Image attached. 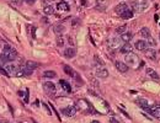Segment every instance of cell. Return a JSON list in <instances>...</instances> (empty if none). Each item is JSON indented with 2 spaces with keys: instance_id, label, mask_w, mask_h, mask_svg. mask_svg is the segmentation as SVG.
<instances>
[{
  "instance_id": "cell-18",
  "label": "cell",
  "mask_w": 160,
  "mask_h": 123,
  "mask_svg": "<svg viewBox=\"0 0 160 123\" xmlns=\"http://www.w3.org/2000/svg\"><path fill=\"white\" fill-rule=\"evenodd\" d=\"M138 103H139L140 106H142V108H144V110L148 111L149 108H150V103L148 102L147 98H139V100H138Z\"/></svg>"
},
{
  "instance_id": "cell-34",
  "label": "cell",
  "mask_w": 160,
  "mask_h": 123,
  "mask_svg": "<svg viewBox=\"0 0 160 123\" xmlns=\"http://www.w3.org/2000/svg\"><path fill=\"white\" fill-rule=\"evenodd\" d=\"M12 3L16 5H21L22 4V0H12Z\"/></svg>"
},
{
  "instance_id": "cell-23",
  "label": "cell",
  "mask_w": 160,
  "mask_h": 123,
  "mask_svg": "<svg viewBox=\"0 0 160 123\" xmlns=\"http://www.w3.org/2000/svg\"><path fill=\"white\" fill-rule=\"evenodd\" d=\"M96 3H97V8L101 9L102 11L107 8V4H108L107 0H96Z\"/></svg>"
},
{
  "instance_id": "cell-30",
  "label": "cell",
  "mask_w": 160,
  "mask_h": 123,
  "mask_svg": "<svg viewBox=\"0 0 160 123\" xmlns=\"http://www.w3.org/2000/svg\"><path fill=\"white\" fill-rule=\"evenodd\" d=\"M8 62H10V60L5 57L4 54H1V55H0V64H1V65H6V64H8Z\"/></svg>"
},
{
  "instance_id": "cell-25",
  "label": "cell",
  "mask_w": 160,
  "mask_h": 123,
  "mask_svg": "<svg viewBox=\"0 0 160 123\" xmlns=\"http://www.w3.org/2000/svg\"><path fill=\"white\" fill-rule=\"evenodd\" d=\"M43 76L47 79H53L57 76L56 71H53V70H46V71H43Z\"/></svg>"
},
{
  "instance_id": "cell-39",
  "label": "cell",
  "mask_w": 160,
  "mask_h": 123,
  "mask_svg": "<svg viewBox=\"0 0 160 123\" xmlns=\"http://www.w3.org/2000/svg\"><path fill=\"white\" fill-rule=\"evenodd\" d=\"M159 36H160V33H159Z\"/></svg>"
},
{
  "instance_id": "cell-38",
  "label": "cell",
  "mask_w": 160,
  "mask_h": 123,
  "mask_svg": "<svg viewBox=\"0 0 160 123\" xmlns=\"http://www.w3.org/2000/svg\"><path fill=\"white\" fill-rule=\"evenodd\" d=\"M91 123H100V122H99V121H92Z\"/></svg>"
},
{
  "instance_id": "cell-14",
  "label": "cell",
  "mask_w": 160,
  "mask_h": 123,
  "mask_svg": "<svg viewBox=\"0 0 160 123\" xmlns=\"http://www.w3.org/2000/svg\"><path fill=\"white\" fill-rule=\"evenodd\" d=\"M147 75H148L149 78L154 79L155 81H159V79H160L159 74L156 73V71H155L154 69H152V68H148V69H147Z\"/></svg>"
},
{
  "instance_id": "cell-19",
  "label": "cell",
  "mask_w": 160,
  "mask_h": 123,
  "mask_svg": "<svg viewBox=\"0 0 160 123\" xmlns=\"http://www.w3.org/2000/svg\"><path fill=\"white\" fill-rule=\"evenodd\" d=\"M57 9L60 10V11H69V5L65 1H60V3L57 4Z\"/></svg>"
},
{
  "instance_id": "cell-13",
  "label": "cell",
  "mask_w": 160,
  "mask_h": 123,
  "mask_svg": "<svg viewBox=\"0 0 160 123\" xmlns=\"http://www.w3.org/2000/svg\"><path fill=\"white\" fill-rule=\"evenodd\" d=\"M132 49H133L132 44L128 42V43H124V44L121 46V47H120V52H121V53H123V54H127V53H129V52H132Z\"/></svg>"
},
{
  "instance_id": "cell-16",
  "label": "cell",
  "mask_w": 160,
  "mask_h": 123,
  "mask_svg": "<svg viewBox=\"0 0 160 123\" xmlns=\"http://www.w3.org/2000/svg\"><path fill=\"white\" fill-rule=\"evenodd\" d=\"M53 31H54L56 35L60 36V35H63V33L65 32V27H64L63 25H54V26H53Z\"/></svg>"
},
{
  "instance_id": "cell-28",
  "label": "cell",
  "mask_w": 160,
  "mask_h": 123,
  "mask_svg": "<svg viewBox=\"0 0 160 123\" xmlns=\"http://www.w3.org/2000/svg\"><path fill=\"white\" fill-rule=\"evenodd\" d=\"M121 17H122V19H132L133 17V11L131 10V9H128V10H126V11L121 15Z\"/></svg>"
},
{
  "instance_id": "cell-3",
  "label": "cell",
  "mask_w": 160,
  "mask_h": 123,
  "mask_svg": "<svg viewBox=\"0 0 160 123\" xmlns=\"http://www.w3.org/2000/svg\"><path fill=\"white\" fill-rule=\"evenodd\" d=\"M3 54L8 58L10 62H14L17 58V53L14 48H11L10 46H4V49H3Z\"/></svg>"
},
{
  "instance_id": "cell-33",
  "label": "cell",
  "mask_w": 160,
  "mask_h": 123,
  "mask_svg": "<svg viewBox=\"0 0 160 123\" xmlns=\"http://www.w3.org/2000/svg\"><path fill=\"white\" fill-rule=\"evenodd\" d=\"M148 43L150 46H154V44H155V42H154V40H153L152 37H149V38H148Z\"/></svg>"
},
{
  "instance_id": "cell-6",
  "label": "cell",
  "mask_w": 160,
  "mask_h": 123,
  "mask_svg": "<svg viewBox=\"0 0 160 123\" xmlns=\"http://www.w3.org/2000/svg\"><path fill=\"white\" fill-rule=\"evenodd\" d=\"M63 69H64V71H65V73L68 74V75H70L72 78H75L76 80H78V81H81V80H80L79 74H78V73H75V71H74V70H73V69H72V68H70V66H69V65H63Z\"/></svg>"
},
{
  "instance_id": "cell-27",
  "label": "cell",
  "mask_w": 160,
  "mask_h": 123,
  "mask_svg": "<svg viewBox=\"0 0 160 123\" xmlns=\"http://www.w3.org/2000/svg\"><path fill=\"white\" fill-rule=\"evenodd\" d=\"M121 41H122L121 38H120V40H118V38H111V40L108 41V44H110V47H112V48H113V47H117V46L120 44Z\"/></svg>"
},
{
  "instance_id": "cell-12",
  "label": "cell",
  "mask_w": 160,
  "mask_h": 123,
  "mask_svg": "<svg viewBox=\"0 0 160 123\" xmlns=\"http://www.w3.org/2000/svg\"><path fill=\"white\" fill-rule=\"evenodd\" d=\"M96 76L100 79H105L108 76V71L106 68H99V69H96Z\"/></svg>"
},
{
  "instance_id": "cell-11",
  "label": "cell",
  "mask_w": 160,
  "mask_h": 123,
  "mask_svg": "<svg viewBox=\"0 0 160 123\" xmlns=\"http://www.w3.org/2000/svg\"><path fill=\"white\" fill-rule=\"evenodd\" d=\"M148 111H149V113H150L153 117H155V118H160V106L159 105L152 106Z\"/></svg>"
},
{
  "instance_id": "cell-1",
  "label": "cell",
  "mask_w": 160,
  "mask_h": 123,
  "mask_svg": "<svg viewBox=\"0 0 160 123\" xmlns=\"http://www.w3.org/2000/svg\"><path fill=\"white\" fill-rule=\"evenodd\" d=\"M149 6V3L147 0H136L132 3V9L137 12H142V11H145Z\"/></svg>"
},
{
  "instance_id": "cell-21",
  "label": "cell",
  "mask_w": 160,
  "mask_h": 123,
  "mask_svg": "<svg viewBox=\"0 0 160 123\" xmlns=\"http://www.w3.org/2000/svg\"><path fill=\"white\" fill-rule=\"evenodd\" d=\"M59 84H60V86L64 89V91H67V92H72V86L69 85L65 80H59Z\"/></svg>"
},
{
  "instance_id": "cell-37",
  "label": "cell",
  "mask_w": 160,
  "mask_h": 123,
  "mask_svg": "<svg viewBox=\"0 0 160 123\" xmlns=\"http://www.w3.org/2000/svg\"><path fill=\"white\" fill-rule=\"evenodd\" d=\"M86 4V1H85V0H81V5H85Z\"/></svg>"
},
{
  "instance_id": "cell-17",
  "label": "cell",
  "mask_w": 160,
  "mask_h": 123,
  "mask_svg": "<svg viewBox=\"0 0 160 123\" xmlns=\"http://www.w3.org/2000/svg\"><path fill=\"white\" fill-rule=\"evenodd\" d=\"M132 38H133V33L132 32H124V33L121 35V40H122V42H124V43H128Z\"/></svg>"
},
{
  "instance_id": "cell-15",
  "label": "cell",
  "mask_w": 160,
  "mask_h": 123,
  "mask_svg": "<svg viewBox=\"0 0 160 123\" xmlns=\"http://www.w3.org/2000/svg\"><path fill=\"white\" fill-rule=\"evenodd\" d=\"M64 55L67 58H73L76 55V49L75 48H72V47H69V48L64 49Z\"/></svg>"
},
{
  "instance_id": "cell-29",
  "label": "cell",
  "mask_w": 160,
  "mask_h": 123,
  "mask_svg": "<svg viewBox=\"0 0 160 123\" xmlns=\"http://www.w3.org/2000/svg\"><path fill=\"white\" fill-rule=\"evenodd\" d=\"M116 32L118 33V35H122V33L127 32V25H123V26H120L118 29L116 30Z\"/></svg>"
},
{
  "instance_id": "cell-36",
  "label": "cell",
  "mask_w": 160,
  "mask_h": 123,
  "mask_svg": "<svg viewBox=\"0 0 160 123\" xmlns=\"http://www.w3.org/2000/svg\"><path fill=\"white\" fill-rule=\"evenodd\" d=\"M25 102H28V90H26V96H25Z\"/></svg>"
},
{
  "instance_id": "cell-20",
  "label": "cell",
  "mask_w": 160,
  "mask_h": 123,
  "mask_svg": "<svg viewBox=\"0 0 160 123\" xmlns=\"http://www.w3.org/2000/svg\"><path fill=\"white\" fill-rule=\"evenodd\" d=\"M139 33L143 38H149V37H150V30H149L148 27H142Z\"/></svg>"
},
{
  "instance_id": "cell-4",
  "label": "cell",
  "mask_w": 160,
  "mask_h": 123,
  "mask_svg": "<svg viewBox=\"0 0 160 123\" xmlns=\"http://www.w3.org/2000/svg\"><path fill=\"white\" fill-rule=\"evenodd\" d=\"M43 90L47 92V94H54L56 92V85L53 84L52 81H46V82H43Z\"/></svg>"
},
{
  "instance_id": "cell-35",
  "label": "cell",
  "mask_w": 160,
  "mask_h": 123,
  "mask_svg": "<svg viewBox=\"0 0 160 123\" xmlns=\"http://www.w3.org/2000/svg\"><path fill=\"white\" fill-rule=\"evenodd\" d=\"M25 1H26L28 5H33L35 3H36V0H25Z\"/></svg>"
},
{
  "instance_id": "cell-10",
  "label": "cell",
  "mask_w": 160,
  "mask_h": 123,
  "mask_svg": "<svg viewBox=\"0 0 160 123\" xmlns=\"http://www.w3.org/2000/svg\"><path fill=\"white\" fill-rule=\"evenodd\" d=\"M63 113L65 116H68V117H73V116L76 113V107L75 106H68L65 107V108H63Z\"/></svg>"
},
{
  "instance_id": "cell-8",
  "label": "cell",
  "mask_w": 160,
  "mask_h": 123,
  "mask_svg": "<svg viewBox=\"0 0 160 123\" xmlns=\"http://www.w3.org/2000/svg\"><path fill=\"white\" fill-rule=\"evenodd\" d=\"M4 68L9 75H15L17 73V70H19V66L16 64H6V65H4Z\"/></svg>"
},
{
  "instance_id": "cell-32",
  "label": "cell",
  "mask_w": 160,
  "mask_h": 123,
  "mask_svg": "<svg viewBox=\"0 0 160 123\" xmlns=\"http://www.w3.org/2000/svg\"><path fill=\"white\" fill-rule=\"evenodd\" d=\"M43 108L46 110V112H47L48 115H51V113H52V112H51V110L48 108V105H47V103H43Z\"/></svg>"
},
{
  "instance_id": "cell-9",
  "label": "cell",
  "mask_w": 160,
  "mask_h": 123,
  "mask_svg": "<svg viewBox=\"0 0 160 123\" xmlns=\"http://www.w3.org/2000/svg\"><path fill=\"white\" fill-rule=\"evenodd\" d=\"M128 5L126 4V3H120V4L117 5L116 8H115V12H116L117 15H122V14H123L124 11H126V10H128Z\"/></svg>"
},
{
  "instance_id": "cell-26",
  "label": "cell",
  "mask_w": 160,
  "mask_h": 123,
  "mask_svg": "<svg viewBox=\"0 0 160 123\" xmlns=\"http://www.w3.org/2000/svg\"><path fill=\"white\" fill-rule=\"evenodd\" d=\"M43 12L46 15H53L54 14V8H53L52 5H47V6L43 8Z\"/></svg>"
},
{
  "instance_id": "cell-24",
  "label": "cell",
  "mask_w": 160,
  "mask_h": 123,
  "mask_svg": "<svg viewBox=\"0 0 160 123\" xmlns=\"http://www.w3.org/2000/svg\"><path fill=\"white\" fill-rule=\"evenodd\" d=\"M145 55L149 58V59H152V60H156V53L154 49H148L147 52H145Z\"/></svg>"
},
{
  "instance_id": "cell-22",
  "label": "cell",
  "mask_w": 160,
  "mask_h": 123,
  "mask_svg": "<svg viewBox=\"0 0 160 123\" xmlns=\"http://www.w3.org/2000/svg\"><path fill=\"white\" fill-rule=\"evenodd\" d=\"M25 65H26V66H28V68H31L32 70H35V69H37V68L40 66V64H38V63H36V62H32V60H26V62H25Z\"/></svg>"
},
{
  "instance_id": "cell-2",
  "label": "cell",
  "mask_w": 160,
  "mask_h": 123,
  "mask_svg": "<svg viewBox=\"0 0 160 123\" xmlns=\"http://www.w3.org/2000/svg\"><path fill=\"white\" fill-rule=\"evenodd\" d=\"M124 63L128 64V65H132V66H136L138 63H139V58L137 54H134L133 52H129V53L126 54L124 57Z\"/></svg>"
},
{
  "instance_id": "cell-7",
  "label": "cell",
  "mask_w": 160,
  "mask_h": 123,
  "mask_svg": "<svg viewBox=\"0 0 160 123\" xmlns=\"http://www.w3.org/2000/svg\"><path fill=\"white\" fill-rule=\"evenodd\" d=\"M115 65H116V69L120 71V73H127L128 71V65L124 63V62H121V60H117L116 63H115Z\"/></svg>"
},
{
  "instance_id": "cell-31",
  "label": "cell",
  "mask_w": 160,
  "mask_h": 123,
  "mask_svg": "<svg viewBox=\"0 0 160 123\" xmlns=\"http://www.w3.org/2000/svg\"><path fill=\"white\" fill-rule=\"evenodd\" d=\"M57 44H58V47H63V44H64L63 37H60V36L57 37Z\"/></svg>"
},
{
  "instance_id": "cell-5",
  "label": "cell",
  "mask_w": 160,
  "mask_h": 123,
  "mask_svg": "<svg viewBox=\"0 0 160 123\" xmlns=\"http://www.w3.org/2000/svg\"><path fill=\"white\" fill-rule=\"evenodd\" d=\"M134 47H136L138 51H140V52H144V53L149 49L148 48V43L144 41V40H139V41H137L136 44H134Z\"/></svg>"
}]
</instances>
